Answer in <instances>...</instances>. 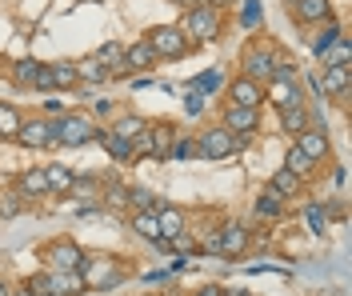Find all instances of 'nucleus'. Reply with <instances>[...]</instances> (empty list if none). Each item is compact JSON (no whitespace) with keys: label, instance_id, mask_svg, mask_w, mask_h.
Masks as SVG:
<instances>
[{"label":"nucleus","instance_id":"f257e3e1","mask_svg":"<svg viewBox=\"0 0 352 296\" xmlns=\"http://www.w3.org/2000/svg\"><path fill=\"white\" fill-rule=\"evenodd\" d=\"M48 133H52L48 148H80L88 140H96V124L80 113H65L60 120H48Z\"/></svg>","mask_w":352,"mask_h":296},{"label":"nucleus","instance_id":"f03ea898","mask_svg":"<svg viewBox=\"0 0 352 296\" xmlns=\"http://www.w3.org/2000/svg\"><path fill=\"white\" fill-rule=\"evenodd\" d=\"M244 144H248V137H232L224 124H217V128H204L197 140V152L200 160H228V157H236Z\"/></svg>","mask_w":352,"mask_h":296},{"label":"nucleus","instance_id":"7ed1b4c3","mask_svg":"<svg viewBox=\"0 0 352 296\" xmlns=\"http://www.w3.org/2000/svg\"><path fill=\"white\" fill-rule=\"evenodd\" d=\"M188 41H197V45H204V41H217L220 36V12L217 8H208V4H197V8H188L184 12V21L176 24Z\"/></svg>","mask_w":352,"mask_h":296},{"label":"nucleus","instance_id":"20e7f679","mask_svg":"<svg viewBox=\"0 0 352 296\" xmlns=\"http://www.w3.org/2000/svg\"><path fill=\"white\" fill-rule=\"evenodd\" d=\"M272 65H276V48L272 45L252 41V45L241 52V76L256 80V84H268V80H272Z\"/></svg>","mask_w":352,"mask_h":296},{"label":"nucleus","instance_id":"39448f33","mask_svg":"<svg viewBox=\"0 0 352 296\" xmlns=\"http://www.w3.org/2000/svg\"><path fill=\"white\" fill-rule=\"evenodd\" d=\"M144 41H148V48L156 52V60H180V56L188 52V36H184L176 24H160V28H153Z\"/></svg>","mask_w":352,"mask_h":296},{"label":"nucleus","instance_id":"423d86ee","mask_svg":"<svg viewBox=\"0 0 352 296\" xmlns=\"http://www.w3.org/2000/svg\"><path fill=\"white\" fill-rule=\"evenodd\" d=\"M80 276H85V288H116L124 280V269H116L109 256H85Z\"/></svg>","mask_w":352,"mask_h":296},{"label":"nucleus","instance_id":"0eeeda50","mask_svg":"<svg viewBox=\"0 0 352 296\" xmlns=\"http://www.w3.org/2000/svg\"><path fill=\"white\" fill-rule=\"evenodd\" d=\"M264 104H272L276 113H280V109H296V104H305V89H300V80H268V84H264Z\"/></svg>","mask_w":352,"mask_h":296},{"label":"nucleus","instance_id":"6e6552de","mask_svg":"<svg viewBox=\"0 0 352 296\" xmlns=\"http://www.w3.org/2000/svg\"><path fill=\"white\" fill-rule=\"evenodd\" d=\"M41 256H44V264L56 269V273H68V269H80L85 264V252H80V244H72V240H52Z\"/></svg>","mask_w":352,"mask_h":296},{"label":"nucleus","instance_id":"1a4fd4ad","mask_svg":"<svg viewBox=\"0 0 352 296\" xmlns=\"http://www.w3.org/2000/svg\"><path fill=\"white\" fill-rule=\"evenodd\" d=\"M220 124H224L232 137H252V133L261 128V109H236V104H228Z\"/></svg>","mask_w":352,"mask_h":296},{"label":"nucleus","instance_id":"9d476101","mask_svg":"<svg viewBox=\"0 0 352 296\" xmlns=\"http://www.w3.org/2000/svg\"><path fill=\"white\" fill-rule=\"evenodd\" d=\"M228 104H236V109H264V84L248 80V76H236L228 84Z\"/></svg>","mask_w":352,"mask_h":296},{"label":"nucleus","instance_id":"9b49d317","mask_svg":"<svg viewBox=\"0 0 352 296\" xmlns=\"http://www.w3.org/2000/svg\"><path fill=\"white\" fill-rule=\"evenodd\" d=\"M217 244H220V256H241L248 249V228L241 220H224L217 232Z\"/></svg>","mask_w":352,"mask_h":296},{"label":"nucleus","instance_id":"f8f14e48","mask_svg":"<svg viewBox=\"0 0 352 296\" xmlns=\"http://www.w3.org/2000/svg\"><path fill=\"white\" fill-rule=\"evenodd\" d=\"M12 192L21 196L24 205H28V201H41V196H48L52 188H48L44 168H28V172H21V177H16V188H12Z\"/></svg>","mask_w":352,"mask_h":296},{"label":"nucleus","instance_id":"ddd939ff","mask_svg":"<svg viewBox=\"0 0 352 296\" xmlns=\"http://www.w3.org/2000/svg\"><path fill=\"white\" fill-rule=\"evenodd\" d=\"M292 16L300 24H324L332 21V0H288Z\"/></svg>","mask_w":352,"mask_h":296},{"label":"nucleus","instance_id":"4468645a","mask_svg":"<svg viewBox=\"0 0 352 296\" xmlns=\"http://www.w3.org/2000/svg\"><path fill=\"white\" fill-rule=\"evenodd\" d=\"M80 293H85V276H80V269H68V273L48 269V296H80Z\"/></svg>","mask_w":352,"mask_h":296},{"label":"nucleus","instance_id":"2eb2a0df","mask_svg":"<svg viewBox=\"0 0 352 296\" xmlns=\"http://www.w3.org/2000/svg\"><path fill=\"white\" fill-rule=\"evenodd\" d=\"M153 65H156V52L148 48V41H136L132 48H124V60H120L116 76H124V72H148Z\"/></svg>","mask_w":352,"mask_h":296},{"label":"nucleus","instance_id":"dca6fc26","mask_svg":"<svg viewBox=\"0 0 352 296\" xmlns=\"http://www.w3.org/2000/svg\"><path fill=\"white\" fill-rule=\"evenodd\" d=\"M16 144H24V148H48V140H52V133H48V120H21V128H16Z\"/></svg>","mask_w":352,"mask_h":296},{"label":"nucleus","instance_id":"f3484780","mask_svg":"<svg viewBox=\"0 0 352 296\" xmlns=\"http://www.w3.org/2000/svg\"><path fill=\"white\" fill-rule=\"evenodd\" d=\"M296 148H300V152H305L308 160H324V157H329V133H324V128H312V124H308L305 133L296 137Z\"/></svg>","mask_w":352,"mask_h":296},{"label":"nucleus","instance_id":"a211bd4d","mask_svg":"<svg viewBox=\"0 0 352 296\" xmlns=\"http://www.w3.org/2000/svg\"><path fill=\"white\" fill-rule=\"evenodd\" d=\"M268 188H272L280 201H288V196H296V192L305 188V177H296L292 168H276V172H272V181H268Z\"/></svg>","mask_w":352,"mask_h":296},{"label":"nucleus","instance_id":"6ab92c4d","mask_svg":"<svg viewBox=\"0 0 352 296\" xmlns=\"http://www.w3.org/2000/svg\"><path fill=\"white\" fill-rule=\"evenodd\" d=\"M156 225H160V240H173L176 232H184V212L168 205H156Z\"/></svg>","mask_w":352,"mask_h":296},{"label":"nucleus","instance_id":"aec40b11","mask_svg":"<svg viewBox=\"0 0 352 296\" xmlns=\"http://www.w3.org/2000/svg\"><path fill=\"white\" fill-rule=\"evenodd\" d=\"M320 92H329V96H344V92H349V69H340V65H324Z\"/></svg>","mask_w":352,"mask_h":296},{"label":"nucleus","instance_id":"412c9836","mask_svg":"<svg viewBox=\"0 0 352 296\" xmlns=\"http://www.w3.org/2000/svg\"><path fill=\"white\" fill-rule=\"evenodd\" d=\"M76 76H80V84H104V80H112L109 65H100L96 56H88V60H76Z\"/></svg>","mask_w":352,"mask_h":296},{"label":"nucleus","instance_id":"4be33fe9","mask_svg":"<svg viewBox=\"0 0 352 296\" xmlns=\"http://www.w3.org/2000/svg\"><path fill=\"white\" fill-rule=\"evenodd\" d=\"M96 140L109 148V157H112V160H136V157H132V144H129L124 137H116L112 128H96Z\"/></svg>","mask_w":352,"mask_h":296},{"label":"nucleus","instance_id":"5701e85b","mask_svg":"<svg viewBox=\"0 0 352 296\" xmlns=\"http://www.w3.org/2000/svg\"><path fill=\"white\" fill-rule=\"evenodd\" d=\"M132 232L144 236V240H160V225H156V208H144V212H132Z\"/></svg>","mask_w":352,"mask_h":296},{"label":"nucleus","instance_id":"b1692460","mask_svg":"<svg viewBox=\"0 0 352 296\" xmlns=\"http://www.w3.org/2000/svg\"><path fill=\"white\" fill-rule=\"evenodd\" d=\"M280 128H285L288 137H300L308 128V109L305 104H296V109H280Z\"/></svg>","mask_w":352,"mask_h":296},{"label":"nucleus","instance_id":"393cba45","mask_svg":"<svg viewBox=\"0 0 352 296\" xmlns=\"http://www.w3.org/2000/svg\"><path fill=\"white\" fill-rule=\"evenodd\" d=\"M153 128V160H168V148H173V124H148Z\"/></svg>","mask_w":352,"mask_h":296},{"label":"nucleus","instance_id":"a878e982","mask_svg":"<svg viewBox=\"0 0 352 296\" xmlns=\"http://www.w3.org/2000/svg\"><path fill=\"white\" fill-rule=\"evenodd\" d=\"M340 36H344V28H340L336 21H324V28H320V36L312 41V52H316V56H329V48L336 45Z\"/></svg>","mask_w":352,"mask_h":296},{"label":"nucleus","instance_id":"bb28decb","mask_svg":"<svg viewBox=\"0 0 352 296\" xmlns=\"http://www.w3.org/2000/svg\"><path fill=\"white\" fill-rule=\"evenodd\" d=\"M68 192H72L76 201H100V181H96V177H72Z\"/></svg>","mask_w":352,"mask_h":296},{"label":"nucleus","instance_id":"cd10ccee","mask_svg":"<svg viewBox=\"0 0 352 296\" xmlns=\"http://www.w3.org/2000/svg\"><path fill=\"white\" fill-rule=\"evenodd\" d=\"M256 216H264V220H272V216H280V208H285V201H280V196H276V192H272V188H264L261 196H256Z\"/></svg>","mask_w":352,"mask_h":296},{"label":"nucleus","instance_id":"c85d7f7f","mask_svg":"<svg viewBox=\"0 0 352 296\" xmlns=\"http://www.w3.org/2000/svg\"><path fill=\"white\" fill-rule=\"evenodd\" d=\"M52 69V89H76L80 84V76H76V65H48Z\"/></svg>","mask_w":352,"mask_h":296},{"label":"nucleus","instance_id":"c756f323","mask_svg":"<svg viewBox=\"0 0 352 296\" xmlns=\"http://www.w3.org/2000/svg\"><path fill=\"white\" fill-rule=\"evenodd\" d=\"M44 177H48V188H52V192H68V184H72V168H68V164H48Z\"/></svg>","mask_w":352,"mask_h":296},{"label":"nucleus","instance_id":"7c9ffc66","mask_svg":"<svg viewBox=\"0 0 352 296\" xmlns=\"http://www.w3.org/2000/svg\"><path fill=\"white\" fill-rule=\"evenodd\" d=\"M96 60H100V65H109V72L116 76V72H120V60H124V45H116V41H109V45H100V52H96Z\"/></svg>","mask_w":352,"mask_h":296},{"label":"nucleus","instance_id":"2f4dec72","mask_svg":"<svg viewBox=\"0 0 352 296\" xmlns=\"http://www.w3.org/2000/svg\"><path fill=\"white\" fill-rule=\"evenodd\" d=\"M12 84L16 89H32L36 84V60H16L12 65Z\"/></svg>","mask_w":352,"mask_h":296},{"label":"nucleus","instance_id":"473e14b6","mask_svg":"<svg viewBox=\"0 0 352 296\" xmlns=\"http://www.w3.org/2000/svg\"><path fill=\"white\" fill-rule=\"evenodd\" d=\"M24 116L16 113V104H0V137H16Z\"/></svg>","mask_w":352,"mask_h":296},{"label":"nucleus","instance_id":"72a5a7b5","mask_svg":"<svg viewBox=\"0 0 352 296\" xmlns=\"http://www.w3.org/2000/svg\"><path fill=\"white\" fill-rule=\"evenodd\" d=\"M285 168H292V172H296V177H308V172H312V168H316V160H308L305 152H300V148H296V144H292V148H288V157H285Z\"/></svg>","mask_w":352,"mask_h":296},{"label":"nucleus","instance_id":"f704fd0d","mask_svg":"<svg viewBox=\"0 0 352 296\" xmlns=\"http://www.w3.org/2000/svg\"><path fill=\"white\" fill-rule=\"evenodd\" d=\"M144 124H148L144 116H120V120L112 124V133H116V137H124V140H129V144H132V137H136V133H140Z\"/></svg>","mask_w":352,"mask_h":296},{"label":"nucleus","instance_id":"c9c22d12","mask_svg":"<svg viewBox=\"0 0 352 296\" xmlns=\"http://www.w3.org/2000/svg\"><path fill=\"white\" fill-rule=\"evenodd\" d=\"M160 201L153 196V188H129V208L132 212H144V208H156Z\"/></svg>","mask_w":352,"mask_h":296},{"label":"nucleus","instance_id":"e433bc0d","mask_svg":"<svg viewBox=\"0 0 352 296\" xmlns=\"http://www.w3.org/2000/svg\"><path fill=\"white\" fill-rule=\"evenodd\" d=\"M332 56H324V65H340V69H349L352 65V48H349V36H340L336 45L329 48Z\"/></svg>","mask_w":352,"mask_h":296},{"label":"nucleus","instance_id":"4c0bfd02","mask_svg":"<svg viewBox=\"0 0 352 296\" xmlns=\"http://www.w3.org/2000/svg\"><path fill=\"white\" fill-rule=\"evenodd\" d=\"M305 220H308L312 232H324V228H329V208H324V205H308L305 208Z\"/></svg>","mask_w":352,"mask_h":296},{"label":"nucleus","instance_id":"58836bf2","mask_svg":"<svg viewBox=\"0 0 352 296\" xmlns=\"http://www.w3.org/2000/svg\"><path fill=\"white\" fill-rule=\"evenodd\" d=\"M132 157H153V128L148 124L132 137Z\"/></svg>","mask_w":352,"mask_h":296},{"label":"nucleus","instance_id":"ea45409f","mask_svg":"<svg viewBox=\"0 0 352 296\" xmlns=\"http://www.w3.org/2000/svg\"><path fill=\"white\" fill-rule=\"evenodd\" d=\"M21 208H24V201L16 196V192H0V220H12Z\"/></svg>","mask_w":352,"mask_h":296},{"label":"nucleus","instance_id":"a19ab883","mask_svg":"<svg viewBox=\"0 0 352 296\" xmlns=\"http://www.w3.org/2000/svg\"><path fill=\"white\" fill-rule=\"evenodd\" d=\"M272 80H296V60H288L276 52V65H272Z\"/></svg>","mask_w":352,"mask_h":296},{"label":"nucleus","instance_id":"79ce46f5","mask_svg":"<svg viewBox=\"0 0 352 296\" xmlns=\"http://www.w3.org/2000/svg\"><path fill=\"white\" fill-rule=\"evenodd\" d=\"M168 249H173V252H180V256H192V252H197V240H192L188 232H176L173 240H168Z\"/></svg>","mask_w":352,"mask_h":296},{"label":"nucleus","instance_id":"37998d69","mask_svg":"<svg viewBox=\"0 0 352 296\" xmlns=\"http://www.w3.org/2000/svg\"><path fill=\"white\" fill-rule=\"evenodd\" d=\"M104 205H109V208H129V188H124V184H109Z\"/></svg>","mask_w":352,"mask_h":296},{"label":"nucleus","instance_id":"c03bdc74","mask_svg":"<svg viewBox=\"0 0 352 296\" xmlns=\"http://www.w3.org/2000/svg\"><path fill=\"white\" fill-rule=\"evenodd\" d=\"M217 84H220V72H204V76H197V80H192V92H200V96H204V92H217Z\"/></svg>","mask_w":352,"mask_h":296},{"label":"nucleus","instance_id":"a18cd8bd","mask_svg":"<svg viewBox=\"0 0 352 296\" xmlns=\"http://www.w3.org/2000/svg\"><path fill=\"white\" fill-rule=\"evenodd\" d=\"M24 288H28V293H32V296H48V273L32 276V280H28V284H24Z\"/></svg>","mask_w":352,"mask_h":296},{"label":"nucleus","instance_id":"49530a36","mask_svg":"<svg viewBox=\"0 0 352 296\" xmlns=\"http://www.w3.org/2000/svg\"><path fill=\"white\" fill-rule=\"evenodd\" d=\"M192 152H197V144H192V140H180V144H173V148H168V157H176V160H188Z\"/></svg>","mask_w":352,"mask_h":296},{"label":"nucleus","instance_id":"de8ad7c7","mask_svg":"<svg viewBox=\"0 0 352 296\" xmlns=\"http://www.w3.org/2000/svg\"><path fill=\"white\" fill-rule=\"evenodd\" d=\"M32 89H41V92L52 89V69H48V65H36V84H32Z\"/></svg>","mask_w":352,"mask_h":296},{"label":"nucleus","instance_id":"09e8293b","mask_svg":"<svg viewBox=\"0 0 352 296\" xmlns=\"http://www.w3.org/2000/svg\"><path fill=\"white\" fill-rule=\"evenodd\" d=\"M184 109H188V113H200V109H204V100H200V92H192V96L184 100Z\"/></svg>","mask_w":352,"mask_h":296},{"label":"nucleus","instance_id":"8fccbe9b","mask_svg":"<svg viewBox=\"0 0 352 296\" xmlns=\"http://www.w3.org/2000/svg\"><path fill=\"white\" fill-rule=\"evenodd\" d=\"M244 24H256V0H248V8H244Z\"/></svg>","mask_w":352,"mask_h":296},{"label":"nucleus","instance_id":"3c124183","mask_svg":"<svg viewBox=\"0 0 352 296\" xmlns=\"http://www.w3.org/2000/svg\"><path fill=\"white\" fill-rule=\"evenodd\" d=\"M197 296H224V288H220V284H204Z\"/></svg>","mask_w":352,"mask_h":296},{"label":"nucleus","instance_id":"603ef678","mask_svg":"<svg viewBox=\"0 0 352 296\" xmlns=\"http://www.w3.org/2000/svg\"><path fill=\"white\" fill-rule=\"evenodd\" d=\"M173 4H180V8H197V0H173Z\"/></svg>","mask_w":352,"mask_h":296},{"label":"nucleus","instance_id":"864d4df0","mask_svg":"<svg viewBox=\"0 0 352 296\" xmlns=\"http://www.w3.org/2000/svg\"><path fill=\"white\" fill-rule=\"evenodd\" d=\"M12 296H32V293H28V288H12Z\"/></svg>","mask_w":352,"mask_h":296},{"label":"nucleus","instance_id":"5fc2aeb1","mask_svg":"<svg viewBox=\"0 0 352 296\" xmlns=\"http://www.w3.org/2000/svg\"><path fill=\"white\" fill-rule=\"evenodd\" d=\"M0 296H12V288H8V284H0Z\"/></svg>","mask_w":352,"mask_h":296},{"label":"nucleus","instance_id":"6e6d98bb","mask_svg":"<svg viewBox=\"0 0 352 296\" xmlns=\"http://www.w3.org/2000/svg\"><path fill=\"white\" fill-rule=\"evenodd\" d=\"M224 296H248V293H241V288H232V293H224Z\"/></svg>","mask_w":352,"mask_h":296}]
</instances>
